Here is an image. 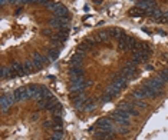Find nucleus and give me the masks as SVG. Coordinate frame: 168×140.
<instances>
[{"instance_id": "obj_1", "label": "nucleus", "mask_w": 168, "mask_h": 140, "mask_svg": "<svg viewBox=\"0 0 168 140\" xmlns=\"http://www.w3.org/2000/svg\"><path fill=\"white\" fill-rule=\"evenodd\" d=\"M109 117H111L116 124H119V126H127V127L131 126V114H128L127 111H124V110H121V109H118L116 111H114Z\"/></svg>"}, {"instance_id": "obj_25", "label": "nucleus", "mask_w": 168, "mask_h": 140, "mask_svg": "<svg viewBox=\"0 0 168 140\" xmlns=\"http://www.w3.org/2000/svg\"><path fill=\"white\" fill-rule=\"evenodd\" d=\"M129 133V129L127 126H119L116 124V134H128Z\"/></svg>"}, {"instance_id": "obj_29", "label": "nucleus", "mask_w": 168, "mask_h": 140, "mask_svg": "<svg viewBox=\"0 0 168 140\" xmlns=\"http://www.w3.org/2000/svg\"><path fill=\"white\" fill-rule=\"evenodd\" d=\"M158 76H159L165 83H168V70H167V69H164L162 72H159V73H158Z\"/></svg>"}, {"instance_id": "obj_28", "label": "nucleus", "mask_w": 168, "mask_h": 140, "mask_svg": "<svg viewBox=\"0 0 168 140\" xmlns=\"http://www.w3.org/2000/svg\"><path fill=\"white\" fill-rule=\"evenodd\" d=\"M114 100V96H111V94H108V93H105L102 97H101V103H109V102H112Z\"/></svg>"}, {"instance_id": "obj_36", "label": "nucleus", "mask_w": 168, "mask_h": 140, "mask_svg": "<svg viewBox=\"0 0 168 140\" xmlns=\"http://www.w3.org/2000/svg\"><path fill=\"white\" fill-rule=\"evenodd\" d=\"M145 70H148V72H151V70H154V67H152L151 64H145Z\"/></svg>"}, {"instance_id": "obj_42", "label": "nucleus", "mask_w": 168, "mask_h": 140, "mask_svg": "<svg viewBox=\"0 0 168 140\" xmlns=\"http://www.w3.org/2000/svg\"><path fill=\"white\" fill-rule=\"evenodd\" d=\"M95 140H106V139H95Z\"/></svg>"}, {"instance_id": "obj_13", "label": "nucleus", "mask_w": 168, "mask_h": 140, "mask_svg": "<svg viewBox=\"0 0 168 140\" xmlns=\"http://www.w3.org/2000/svg\"><path fill=\"white\" fill-rule=\"evenodd\" d=\"M127 82H128V79H125V77L122 76V77H119V79H115V80L112 82V84L116 86L118 89H124V87L127 86Z\"/></svg>"}, {"instance_id": "obj_18", "label": "nucleus", "mask_w": 168, "mask_h": 140, "mask_svg": "<svg viewBox=\"0 0 168 140\" xmlns=\"http://www.w3.org/2000/svg\"><path fill=\"white\" fill-rule=\"evenodd\" d=\"M139 50L144 52L145 54H151L152 53V47L148 43H139Z\"/></svg>"}, {"instance_id": "obj_33", "label": "nucleus", "mask_w": 168, "mask_h": 140, "mask_svg": "<svg viewBox=\"0 0 168 140\" xmlns=\"http://www.w3.org/2000/svg\"><path fill=\"white\" fill-rule=\"evenodd\" d=\"M92 84H94V83H92L91 80H86V79L83 80V86H85V89H86V87H91Z\"/></svg>"}, {"instance_id": "obj_8", "label": "nucleus", "mask_w": 168, "mask_h": 140, "mask_svg": "<svg viewBox=\"0 0 168 140\" xmlns=\"http://www.w3.org/2000/svg\"><path fill=\"white\" fill-rule=\"evenodd\" d=\"M141 89L145 92V94H147L148 99H157V97H159V96L162 94L161 92H157V90H154L152 87H149V86H147V84H142Z\"/></svg>"}, {"instance_id": "obj_5", "label": "nucleus", "mask_w": 168, "mask_h": 140, "mask_svg": "<svg viewBox=\"0 0 168 140\" xmlns=\"http://www.w3.org/2000/svg\"><path fill=\"white\" fill-rule=\"evenodd\" d=\"M13 96H15L16 103H17V102H25V100H29V99H30L29 94H27L26 86H25V87H19L17 90H15V92H13Z\"/></svg>"}, {"instance_id": "obj_9", "label": "nucleus", "mask_w": 168, "mask_h": 140, "mask_svg": "<svg viewBox=\"0 0 168 140\" xmlns=\"http://www.w3.org/2000/svg\"><path fill=\"white\" fill-rule=\"evenodd\" d=\"M69 76H70V79H73V77H85V70L82 69V66L70 67L69 69Z\"/></svg>"}, {"instance_id": "obj_10", "label": "nucleus", "mask_w": 168, "mask_h": 140, "mask_svg": "<svg viewBox=\"0 0 168 140\" xmlns=\"http://www.w3.org/2000/svg\"><path fill=\"white\" fill-rule=\"evenodd\" d=\"M96 127H99V129H102V127H108V126H114V120L111 119V117H102V119H99L98 121H96V124H95Z\"/></svg>"}, {"instance_id": "obj_6", "label": "nucleus", "mask_w": 168, "mask_h": 140, "mask_svg": "<svg viewBox=\"0 0 168 140\" xmlns=\"http://www.w3.org/2000/svg\"><path fill=\"white\" fill-rule=\"evenodd\" d=\"M53 16L55 17H59V19H69V12H68V9L65 6L58 5L56 10L53 12Z\"/></svg>"}, {"instance_id": "obj_22", "label": "nucleus", "mask_w": 168, "mask_h": 140, "mask_svg": "<svg viewBox=\"0 0 168 140\" xmlns=\"http://www.w3.org/2000/svg\"><path fill=\"white\" fill-rule=\"evenodd\" d=\"M132 104H134L135 107H138V109H141V110H145V109H147V103H145L144 100H138V99H134V102H132Z\"/></svg>"}, {"instance_id": "obj_12", "label": "nucleus", "mask_w": 168, "mask_h": 140, "mask_svg": "<svg viewBox=\"0 0 168 140\" xmlns=\"http://www.w3.org/2000/svg\"><path fill=\"white\" fill-rule=\"evenodd\" d=\"M39 96L42 97V99H52L53 96H52V93H50V90L49 89H46L45 86H40V90H39Z\"/></svg>"}, {"instance_id": "obj_35", "label": "nucleus", "mask_w": 168, "mask_h": 140, "mask_svg": "<svg viewBox=\"0 0 168 140\" xmlns=\"http://www.w3.org/2000/svg\"><path fill=\"white\" fill-rule=\"evenodd\" d=\"M142 32H144V33H147V35H151V33H152V32H151L149 29H147V27H142Z\"/></svg>"}, {"instance_id": "obj_17", "label": "nucleus", "mask_w": 168, "mask_h": 140, "mask_svg": "<svg viewBox=\"0 0 168 140\" xmlns=\"http://www.w3.org/2000/svg\"><path fill=\"white\" fill-rule=\"evenodd\" d=\"M95 103L92 102V100H86L85 102V106H83V111H86V113H91V111H94L95 110Z\"/></svg>"}, {"instance_id": "obj_4", "label": "nucleus", "mask_w": 168, "mask_h": 140, "mask_svg": "<svg viewBox=\"0 0 168 140\" xmlns=\"http://www.w3.org/2000/svg\"><path fill=\"white\" fill-rule=\"evenodd\" d=\"M118 109L127 111V113L131 114V116H138V114H139V111L137 110V107H135L132 103H129V102H121V103L118 104Z\"/></svg>"}, {"instance_id": "obj_11", "label": "nucleus", "mask_w": 168, "mask_h": 140, "mask_svg": "<svg viewBox=\"0 0 168 140\" xmlns=\"http://www.w3.org/2000/svg\"><path fill=\"white\" fill-rule=\"evenodd\" d=\"M48 25L52 27V29H60V26H62V19H59V17H52V19H49L48 20Z\"/></svg>"}, {"instance_id": "obj_7", "label": "nucleus", "mask_w": 168, "mask_h": 140, "mask_svg": "<svg viewBox=\"0 0 168 140\" xmlns=\"http://www.w3.org/2000/svg\"><path fill=\"white\" fill-rule=\"evenodd\" d=\"M82 63H83V56L78 52L69 59V66L70 67H79V66H82Z\"/></svg>"}, {"instance_id": "obj_16", "label": "nucleus", "mask_w": 168, "mask_h": 140, "mask_svg": "<svg viewBox=\"0 0 168 140\" xmlns=\"http://www.w3.org/2000/svg\"><path fill=\"white\" fill-rule=\"evenodd\" d=\"M132 97L134 99H138V100H144V99H147V94H145V92L142 89H138V90H134L132 92Z\"/></svg>"}, {"instance_id": "obj_30", "label": "nucleus", "mask_w": 168, "mask_h": 140, "mask_svg": "<svg viewBox=\"0 0 168 140\" xmlns=\"http://www.w3.org/2000/svg\"><path fill=\"white\" fill-rule=\"evenodd\" d=\"M62 136H63V131H62V130H55V133L52 134V139H55V140H60V139H62Z\"/></svg>"}, {"instance_id": "obj_38", "label": "nucleus", "mask_w": 168, "mask_h": 140, "mask_svg": "<svg viewBox=\"0 0 168 140\" xmlns=\"http://www.w3.org/2000/svg\"><path fill=\"white\" fill-rule=\"evenodd\" d=\"M22 10H23V7H17V9H16V15H20Z\"/></svg>"}, {"instance_id": "obj_43", "label": "nucleus", "mask_w": 168, "mask_h": 140, "mask_svg": "<svg viewBox=\"0 0 168 140\" xmlns=\"http://www.w3.org/2000/svg\"><path fill=\"white\" fill-rule=\"evenodd\" d=\"M50 140H55V139H52V137H50Z\"/></svg>"}, {"instance_id": "obj_15", "label": "nucleus", "mask_w": 168, "mask_h": 140, "mask_svg": "<svg viewBox=\"0 0 168 140\" xmlns=\"http://www.w3.org/2000/svg\"><path fill=\"white\" fill-rule=\"evenodd\" d=\"M96 37H98V40H99V42H102V43H108V42H109V35H108V32H106V30L99 32V33L96 35Z\"/></svg>"}, {"instance_id": "obj_19", "label": "nucleus", "mask_w": 168, "mask_h": 140, "mask_svg": "<svg viewBox=\"0 0 168 140\" xmlns=\"http://www.w3.org/2000/svg\"><path fill=\"white\" fill-rule=\"evenodd\" d=\"M48 57L50 59V62H55V60L59 57V50H56V49H50V50L48 52Z\"/></svg>"}, {"instance_id": "obj_32", "label": "nucleus", "mask_w": 168, "mask_h": 140, "mask_svg": "<svg viewBox=\"0 0 168 140\" xmlns=\"http://www.w3.org/2000/svg\"><path fill=\"white\" fill-rule=\"evenodd\" d=\"M43 126L48 127V129H49V127H53V121H52V120H45V121H43Z\"/></svg>"}, {"instance_id": "obj_3", "label": "nucleus", "mask_w": 168, "mask_h": 140, "mask_svg": "<svg viewBox=\"0 0 168 140\" xmlns=\"http://www.w3.org/2000/svg\"><path fill=\"white\" fill-rule=\"evenodd\" d=\"M49 62H50V59L48 56H43L39 52H35L33 53V63H35V67L36 69H42L43 64H48Z\"/></svg>"}, {"instance_id": "obj_34", "label": "nucleus", "mask_w": 168, "mask_h": 140, "mask_svg": "<svg viewBox=\"0 0 168 140\" xmlns=\"http://www.w3.org/2000/svg\"><path fill=\"white\" fill-rule=\"evenodd\" d=\"M37 119H39V113H33V114H32V120H33V121H36Z\"/></svg>"}, {"instance_id": "obj_37", "label": "nucleus", "mask_w": 168, "mask_h": 140, "mask_svg": "<svg viewBox=\"0 0 168 140\" xmlns=\"http://www.w3.org/2000/svg\"><path fill=\"white\" fill-rule=\"evenodd\" d=\"M9 2V0H0V5H2V7H5V5Z\"/></svg>"}, {"instance_id": "obj_24", "label": "nucleus", "mask_w": 168, "mask_h": 140, "mask_svg": "<svg viewBox=\"0 0 168 140\" xmlns=\"http://www.w3.org/2000/svg\"><path fill=\"white\" fill-rule=\"evenodd\" d=\"M23 66H25V69H26L27 72H32L33 69H36V67H35V63H33V60H30V59H27V60L23 63Z\"/></svg>"}, {"instance_id": "obj_2", "label": "nucleus", "mask_w": 168, "mask_h": 140, "mask_svg": "<svg viewBox=\"0 0 168 140\" xmlns=\"http://www.w3.org/2000/svg\"><path fill=\"white\" fill-rule=\"evenodd\" d=\"M135 72H137V66L132 63V60L128 62L124 69H121V74H122L125 79H128V80H131V79L135 77Z\"/></svg>"}, {"instance_id": "obj_40", "label": "nucleus", "mask_w": 168, "mask_h": 140, "mask_svg": "<svg viewBox=\"0 0 168 140\" xmlns=\"http://www.w3.org/2000/svg\"><path fill=\"white\" fill-rule=\"evenodd\" d=\"M158 35H161V36H164V35H165V32H164V30H161V29H159V30H158Z\"/></svg>"}, {"instance_id": "obj_41", "label": "nucleus", "mask_w": 168, "mask_h": 140, "mask_svg": "<svg viewBox=\"0 0 168 140\" xmlns=\"http://www.w3.org/2000/svg\"><path fill=\"white\" fill-rule=\"evenodd\" d=\"M9 3H13V5H16V3H17V0H9Z\"/></svg>"}, {"instance_id": "obj_27", "label": "nucleus", "mask_w": 168, "mask_h": 140, "mask_svg": "<svg viewBox=\"0 0 168 140\" xmlns=\"http://www.w3.org/2000/svg\"><path fill=\"white\" fill-rule=\"evenodd\" d=\"M42 35L50 39V37L53 36V30H52V27H45V29L42 30Z\"/></svg>"}, {"instance_id": "obj_23", "label": "nucleus", "mask_w": 168, "mask_h": 140, "mask_svg": "<svg viewBox=\"0 0 168 140\" xmlns=\"http://www.w3.org/2000/svg\"><path fill=\"white\" fill-rule=\"evenodd\" d=\"M119 90H121V89H118V87H116V86H114V84H111V86H108V87H106V93H108V94H111V96L118 94V93H119Z\"/></svg>"}, {"instance_id": "obj_39", "label": "nucleus", "mask_w": 168, "mask_h": 140, "mask_svg": "<svg viewBox=\"0 0 168 140\" xmlns=\"http://www.w3.org/2000/svg\"><path fill=\"white\" fill-rule=\"evenodd\" d=\"M95 127H96V126H91V127L88 129V131H89V133H91V131H94V130H95Z\"/></svg>"}, {"instance_id": "obj_14", "label": "nucleus", "mask_w": 168, "mask_h": 140, "mask_svg": "<svg viewBox=\"0 0 168 140\" xmlns=\"http://www.w3.org/2000/svg\"><path fill=\"white\" fill-rule=\"evenodd\" d=\"M128 13H129V16H131V17H141V16H144V15H145V13H144V10L138 9L137 6H135V7H132Z\"/></svg>"}, {"instance_id": "obj_31", "label": "nucleus", "mask_w": 168, "mask_h": 140, "mask_svg": "<svg viewBox=\"0 0 168 140\" xmlns=\"http://www.w3.org/2000/svg\"><path fill=\"white\" fill-rule=\"evenodd\" d=\"M63 120H62V116H53V124H60L62 126Z\"/></svg>"}, {"instance_id": "obj_20", "label": "nucleus", "mask_w": 168, "mask_h": 140, "mask_svg": "<svg viewBox=\"0 0 168 140\" xmlns=\"http://www.w3.org/2000/svg\"><path fill=\"white\" fill-rule=\"evenodd\" d=\"M10 70H12L10 66H9V67H7V66H2V69H0V76H2V79H7Z\"/></svg>"}, {"instance_id": "obj_21", "label": "nucleus", "mask_w": 168, "mask_h": 140, "mask_svg": "<svg viewBox=\"0 0 168 140\" xmlns=\"http://www.w3.org/2000/svg\"><path fill=\"white\" fill-rule=\"evenodd\" d=\"M10 67H12L15 72H17V73H19V72H23V70H26V69H25V66H23L22 63H19V62H13V63L10 64Z\"/></svg>"}, {"instance_id": "obj_26", "label": "nucleus", "mask_w": 168, "mask_h": 140, "mask_svg": "<svg viewBox=\"0 0 168 140\" xmlns=\"http://www.w3.org/2000/svg\"><path fill=\"white\" fill-rule=\"evenodd\" d=\"M9 107H12V106L9 104V102L6 100V97H5V96H2V111H3V113H6V111L9 110Z\"/></svg>"}]
</instances>
